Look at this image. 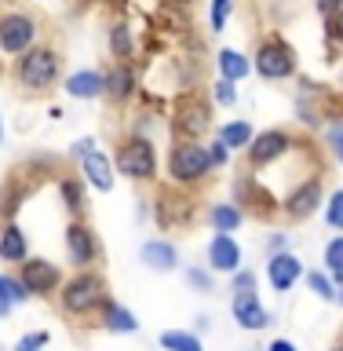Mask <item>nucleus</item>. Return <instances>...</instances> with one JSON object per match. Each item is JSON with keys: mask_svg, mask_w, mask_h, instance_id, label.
<instances>
[{"mask_svg": "<svg viewBox=\"0 0 343 351\" xmlns=\"http://www.w3.org/2000/svg\"><path fill=\"white\" fill-rule=\"evenodd\" d=\"M11 77L26 95H48L62 77V55L51 44H33L29 51H22L15 66H11Z\"/></svg>", "mask_w": 343, "mask_h": 351, "instance_id": "1", "label": "nucleus"}, {"mask_svg": "<svg viewBox=\"0 0 343 351\" xmlns=\"http://www.w3.org/2000/svg\"><path fill=\"white\" fill-rule=\"evenodd\" d=\"M164 172H168V183L186 186V191L208 183V176L216 172L212 158H208V143H201V139H172L168 154H164Z\"/></svg>", "mask_w": 343, "mask_h": 351, "instance_id": "2", "label": "nucleus"}, {"mask_svg": "<svg viewBox=\"0 0 343 351\" xmlns=\"http://www.w3.org/2000/svg\"><path fill=\"white\" fill-rule=\"evenodd\" d=\"M110 300L106 296V278L95 267L77 271L73 278H66L59 285V307L66 318H92L103 311V304Z\"/></svg>", "mask_w": 343, "mask_h": 351, "instance_id": "3", "label": "nucleus"}, {"mask_svg": "<svg viewBox=\"0 0 343 351\" xmlns=\"http://www.w3.org/2000/svg\"><path fill=\"white\" fill-rule=\"evenodd\" d=\"M114 169L120 176H128V180H136V183H153L157 180V169H161L153 139L150 136H136V132L125 136L117 143V150H114Z\"/></svg>", "mask_w": 343, "mask_h": 351, "instance_id": "4", "label": "nucleus"}, {"mask_svg": "<svg viewBox=\"0 0 343 351\" xmlns=\"http://www.w3.org/2000/svg\"><path fill=\"white\" fill-rule=\"evenodd\" d=\"M252 70H256L263 81H289V77H296V70H300L296 48L281 37V33H267V37L256 44Z\"/></svg>", "mask_w": 343, "mask_h": 351, "instance_id": "5", "label": "nucleus"}, {"mask_svg": "<svg viewBox=\"0 0 343 351\" xmlns=\"http://www.w3.org/2000/svg\"><path fill=\"white\" fill-rule=\"evenodd\" d=\"M153 219L161 230H183L197 219V197L186 186L164 183L157 197H153Z\"/></svg>", "mask_w": 343, "mask_h": 351, "instance_id": "6", "label": "nucleus"}, {"mask_svg": "<svg viewBox=\"0 0 343 351\" xmlns=\"http://www.w3.org/2000/svg\"><path fill=\"white\" fill-rule=\"evenodd\" d=\"M208 125H212V106L197 92H183L172 103V117H168L172 139H201Z\"/></svg>", "mask_w": 343, "mask_h": 351, "instance_id": "7", "label": "nucleus"}, {"mask_svg": "<svg viewBox=\"0 0 343 351\" xmlns=\"http://www.w3.org/2000/svg\"><path fill=\"white\" fill-rule=\"evenodd\" d=\"M40 37V22L29 11H4L0 15V51L4 55H18L29 51Z\"/></svg>", "mask_w": 343, "mask_h": 351, "instance_id": "8", "label": "nucleus"}, {"mask_svg": "<svg viewBox=\"0 0 343 351\" xmlns=\"http://www.w3.org/2000/svg\"><path fill=\"white\" fill-rule=\"evenodd\" d=\"M318 205H325V186H322V176L311 172L281 197V216L289 223H303V219H311L318 213Z\"/></svg>", "mask_w": 343, "mask_h": 351, "instance_id": "9", "label": "nucleus"}, {"mask_svg": "<svg viewBox=\"0 0 343 351\" xmlns=\"http://www.w3.org/2000/svg\"><path fill=\"white\" fill-rule=\"evenodd\" d=\"M289 150H296V136H292V132L289 128H267V132H259V136L245 147V158H249L252 172H263V169H270L274 161H281Z\"/></svg>", "mask_w": 343, "mask_h": 351, "instance_id": "10", "label": "nucleus"}, {"mask_svg": "<svg viewBox=\"0 0 343 351\" xmlns=\"http://www.w3.org/2000/svg\"><path fill=\"white\" fill-rule=\"evenodd\" d=\"M66 256L77 271H88L95 267L99 256H103V245H99V234L92 230L88 219H70V227H66Z\"/></svg>", "mask_w": 343, "mask_h": 351, "instance_id": "11", "label": "nucleus"}, {"mask_svg": "<svg viewBox=\"0 0 343 351\" xmlns=\"http://www.w3.org/2000/svg\"><path fill=\"white\" fill-rule=\"evenodd\" d=\"M18 282L26 285L29 296H55L62 285V267L44 256H26L18 263Z\"/></svg>", "mask_w": 343, "mask_h": 351, "instance_id": "12", "label": "nucleus"}, {"mask_svg": "<svg viewBox=\"0 0 343 351\" xmlns=\"http://www.w3.org/2000/svg\"><path fill=\"white\" fill-rule=\"evenodd\" d=\"M139 92H142V88H139L136 66H131V62H110V70H106V99H110V103H114V106H128Z\"/></svg>", "mask_w": 343, "mask_h": 351, "instance_id": "13", "label": "nucleus"}, {"mask_svg": "<svg viewBox=\"0 0 343 351\" xmlns=\"http://www.w3.org/2000/svg\"><path fill=\"white\" fill-rule=\"evenodd\" d=\"M230 311H234V322H238L241 329H252V333L270 326V311L259 304V293H256V289L230 296Z\"/></svg>", "mask_w": 343, "mask_h": 351, "instance_id": "14", "label": "nucleus"}, {"mask_svg": "<svg viewBox=\"0 0 343 351\" xmlns=\"http://www.w3.org/2000/svg\"><path fill=\"white\" fill-rule=\"evenodd\" d=\"M77 165H81V176H84L88 186H95V191H103V194L114 191V161H110L99 147L84 150L81 158H77Z\"/></svg>", "mask_w": 343, "mask_h": 351, "instance_id": "15", "label": "nucleus"}, {"mask_svg": "<svg viewBox=\"0 0 343 351\" xmlns=\"http://www.w3.org/2000/svg\"><path fill=\"white\" fill-rule=\"evenodd\" d=\"M267 278H270V285L278 293H289L296 282L303 278V260L296 256V252H274V256L267 260Z\"/></svg>", "mask_w": 343, "mask_h": 351, "instance_id": "16", "label": "nucleus"}, {"mask_svg": "<svg viewBox=\"0 0 343 351\" xmlns=\"http://www.w3.org/2000/svg\"><path fill=\"white\" fill-rule=\"evenodd\" d=\"M241 267V245L234 234H212L208 241V271L216 274H234Z\"/></svg>", "mask_w": 343, "mask_h": 351, "instance_id": "17", "label": "nucleus"}, {"mask_svg": "<svg viewBox=\"0 0 343 351\" xmlns=\"http://www.w3.org/2000/svg\"><path fill=\"white\" fill-rule=\"evenodd\" d=\"M66 95L70 99H103L106 95V73L99 70H77L66 77Z\"/></svg>", "mask_w": 343, "mask_h": 351, "instance_id": "18", "label": "nucleus"}, {"mask_svg": "<svg viewBox=\"0 0 343 351\" xmlns=\"http://www.w3.org/2000/svg\"><path fill=\"white\" fill-rule=\"evenodd\" d=\"M26 256H29V234L11 219V223L0 227V260L4 263H22Z\"/></svg>", "mask_w": 343, "mask_h": 351, "instance_id": "19", "label": "nucleus"}, {"mask_svg": "<svg viewBox=\"0 0 343 351\" xmlns=\"http://www.w3.org/2000/svg\"><path fill=\"white\" fill-rule=\"evenodd\" d=\"M84 176H59V197H62V205L70 208V216L73 219H84L88 213V194H84Z\"/></svg>", "mask_w": 343, "mask_h": 351, "instance_id": "20", "label": "nucleus"}, {"mask_svg": "<svg viewBox=\"0 0 343 351\" xmlns=\"http://www.w3.org/2000/svg\"><path fill=\"white\" fill-rule=\"evenodd\" d=\"M142 263H147L150 271L164 274V271H172L175 263H179V249H175L172 241H164V238H153V241L142 245Z\"/></svg>", "mask_w": 343, "mask_h": 351, "instance_id": "21", "label": "nucleus"}, {"mask_svg": "<svg viewBox=\"0 0 343 351\" xmlns=\"http://www.w3.org/2000/svg\"><path fill=\"white\" fill-rule=\"evenodd\" d=\"M208 223H212L216 234H234V230L245 223V208L234 202H219L208 208Z\"/></svg>", "mask_w": 343, "mask_h": 351, "instance_id": "22", "label": "nucleus"}, {"mask_svg": "<svg viewBox=\"0 0 343 351\" xmlns=\"http://www.w3.org/2000/svg\"><path fill=\"white\" fill-rule=\"evenodd\" d=\"M216 66H219V77H223V81H245V77L252 73V62L245 59V55L241 51H234V48H223L216 55Z\"/></svg>", "mask_w": 343, "mask_h": 351, "instance_id": "23", "label": "nucleus"}, {"mask_svg": "<svg viewBox=\"0 0 343 351\" xmlns=\"http://www.w3.org/2000/svg\"><path fill=\"white\" fill-rule=\"evenodd\" d=\"M103 326L110 329V333H136V329H139L136 315H131L125 304H117V300L103 304Z\"/></svg>", "mask_w": 343, "mask_h": 351, "instance_id": "24", "label": "nucleus"}, {"mask_svg": "<svg viewBox=\"0 0 343 351\" xmlns=\"http://www.w3.org/2000/svg\"><path fill=\"white\" fill-rule=\"evenodd\" d=\"M106 40H110V55H114L117 62H131V55H136V40H131L128 22H114Z\"/></svg>", "mask_w": 343, "mask_h": 351, "instance_id": "25", "label": "nucleus"}, {"mask_svg": "<svg viewBox=\"0 0 343 351\" xmlns=\"http://www.w3.org/2000/svg\"><path fill=\"white\" fill-rule=\"evenodd\" d=\"M22 205H26V186H22L18 180H8L4 186H0V219L11 223Z\"/></svg>", "mask_w": 343, "mask_h": 351, "instance_id": "26", "label": "nucleus"}, {"mask_svg": "<svg viewBox=\"0 0 343 351\" xmlns=\"http://www.w3.org/2000/svg\"><path fill=\"white\" fill-rule=\"evenodd\" d=\"M219 139L230 147V154H234V150H245L249 143L256 139V128H252L249 121H227V125L219 128Z\"/></svg>", "mask_w": 343, "mask_h": 351, "instance_id": "27", "label": "nucleus"}, {"mask_svg": "<svg viewBox=\"0 0 343 351\" xmlns=\"http://www.w3.org/2000/svg\"><path fill=\"white\" fill-rule=\"evenodd\" d=\"M161 348L164 351H205L201 337L186 333V329H164V333H161Z\"/></svg>", "mask_w": 343, "mask_h": 351, "instance_id": "28", "label": "nucleus"}, {"mask_svg": "<svg viewBox=\"0 0 343 351\" xmlns=\"http://www.w3.org/2000/svg\"><path fill=\"white\" fill-rule=\"evenodd\" d=\"M303 278L307 285H311V293L318 296V300H336V282H333V274L329 271H303Z\"/></svg>", "mask_w": 343, "mask_h": 351, "instance_id": "29", "label": "nucleus"}, {"mask_svg": "<svg viewBox=\"0 0 343 351\" xmlns=\"http://www.w3.org/2000/svg\"><path fill=\"white\" fill-rule=\"evenodd\" d=\"M325 271L333 274V282H336V285L343 282V234L333 238V241L325 245Z\"/></svg>", "mask_w": 343, "mask_h": 351, "instance_id": "30", "label": "nucleus"}, {"mask_svg": "<svg viewBox=\"0 0 343 351\" xmlns=\"http://www.w3.org/2000/svg\"><path fill=\"white\" fill-rule=\"evenodd\" d=\"M325 44H329V55L343 51V8L325 19Z\"/></svg>", "mask_w": 343, "mask_h": 351, "instance_id": "31", "label": "nucleus"}, {"mask_svg": "<svg viewBox=\"0 0 343 351\" xmlns=\"http://www.w3.org/2000/svg\"><path fill=\"white\" fill-rule=\"evenodd\" d=\"M325 223L333 227V230H343V186L329 194V202H325Z\"/></svg>", "mask_w": 343, "mask_h": 351, "instance_id": "32", "label": "nucleus"}, {"mask_svg": "<svg viewBox=\"0 0 343 351\" xmlns=\"http://www.w3.org/2000/svg\"><path fill=\"white\" fill-rule=\"evenodd\" d=\"M0 293H4L11 304H26V296H29L26 285L18 282V274H0Z\"/></svg>", "mask_w": 343, "mask_h": 351, "instance_id": "33", "label": "nucleus"}, {"mask_svg": "<svg viewBox=\"0 0 343 351\" xmlns=\"http://www.w3.org/2000/svg\"><path fill=\"white\" fill-rule=\"evenodd\" d=\"M183 11H186V8L164 4V11H161V22H164V26H168L172 33H186V29H190V19H186Z\"/></svg>", "mask_w": 343, "mask_h": 351, "instance_id": "34", "label": "nucleus"}, {"mask_svg": "<svg viewBox=\"0 0 343 351\" xmlns=\"http://www.w3.org/2000/svg\"><path fill=\"white\" fill-rule=\"evenodd\" d=\"M230 11H234V0H212V15H208V29H212V33H223Z\"/></svg>", "mask_w": 343, "mask_h": 351, "instance_id": "35", "label": "nucleus"}, {"mask_svg": "<svg viewBox=\"0 0 343 351\" xmlns=\"http://www.w3.org/2000/svg\"><path fill=\"white\" fill-rule=\"evenodd\" d=\"M212 99L219 106H234L238 103V88H234V81H223V77H219V81L212 84Z\"/></svg>", "mask_w": 343, "mask_h": 351, "instance_id": "36", "label": "nucleus"}, {"mask_svg": "<svg viewBox=\"0 0 343 351\" xmlns=\"http://www.w3.org/2000/svg\"><path fill=\"white\" fill-rule=\"evenodd\" d=\"M325 143H329V154H333V158L343 165V121H333V125H329Z\"/></svg>", "mask_w": 343, "mask_h": 351, "instance_id": "37", "label": "nucleus"}, {"mask_svg": "<svg viewBox=\"0 0 343 351\" xmlns=\"http://www.w3.org/2000/svg\"><path fill=\"white\" fill-rule=\"evenodd\" d=\"M249 289H256V271L238 267L234 274H230V293H249Z\"/></svg>", "mask_w": 343, "mask_h": 351, "instance_id": "38", "label": "nucleus"}, {"mask_svg": "<svg viewBox=\"0 0 343 351\" xmlns=\"http://www.w3.org/2000/svg\"><path fill=\"white\" fill-rule=\"evenodd\" d=\"M48 333L44 329H33V333H26V337H18V344H15V351H40V348H48Z\"/></svg>", "mask_w": 343, "mask_h": 351, "instance_id": "39", "label": "nucleus"}, {"mask_svg": "<svg viewBox=\"0 0 343 351\" xmlns=\"http://www.w3.org/2000/svg\"><path fill=\"white\" fill-rule=\"evenodd\" d=\"M208 158H212V169L219 172V169L230 161V147H227L223 139H212V143H208Z\"/></svg>", "mask_w": 343, "mask_h": 351, "instance_id": "40", "label": "nucleus"}, {"mask_svg": "<svg viewBox=\"0 0 343 351\" xmlns=\"http://www.w3.org/2000/svg\"><path fill=\"white\" fill-rule=\"evenodd\" d=\"M186 282H190L194 289H201V293H212V271L190 267V271H186Z\"/></svg>", "mask_w": 343, "mask_h": 351, "instance_id": "41", "label": "nucleus"}, {"mask_svg": "<svg viewBox=\"0 0 343 351\" xmlns=\"http://www.w3.org/2000/svg\"><path fill=\"white\" fill-rule=\"evenodd\" d=\"M314 8H318L322 19H329V15H336V11L343 8V0H314Z\"/></svg>", "mask_w": 343, "mask_h": 351, "instance_id": "42", "label": "nucleus"}, {"mask_svg": "<svg viewBox=\"0 0 343 351\" xmlns=\"http://www.w3.org/2000/svg\"><path fill=\"white\" fill-rule=\"evenodd\" d=\"M267 245H270V256H274V252H285V245H289V238H285V234H270Z\"/></svg>", "mask_w": 343, "mask_h": 351, "instance_id": "43", "label": "nucleus"}, {"mask_svg": "<svg viewBox=\"0 0 343 351\" xmlns=\"http://www.w3.org/2000/svg\"><path fill=\"white\" fill-rule=\"evenodd\" d=\"M267 351H300V348H296L292 340H285V337H281V340H274V344H270Z\"/></svg>", "mask_w": 343, "mask_h": 351, "instance_id": "44", "label": "nucleus"}, {"mask_svg": "<svg viewBox=\"0 0 343 351\" xmlns=\"http://www.w3.org/2000/svg\"><path fill=\"white\" fill-rule=\"evenodd\" d=\"M114 4V0H77V8H106Z\"/></svg>", "mask_w": 343, "mask_h": 351, "instance_id": "45", "label": "nucleus"}, {"mask_svg": "<svg viewBox=\"0 0 343 351\" xmlns=\"http://www.w3.org/2000/svg\"><path fill=\"white\" fill-rule=\"evenodd\" d=\"M11 307H15V304H11V300H8V296H4V293H0V318H8V315H11Z\"/></svg>", "mask_w": 343, "mask_h": 351, "instance_id": "46", "label": "nucleus"}, {"mask_svg": "<svg viewBox=\"0 0 343 351\" xmlns=\"http://www.w3.org/2000/svg\"><path fill=\"white\" fill-rule=\"evenodd\" d=\"M168 4H175V8H194L197 0H168Z\"/></svg>", "mask_w": 343, "mask_h": 351, "instance_id": "47", "label": "nucleus"}, {"mask_svg": "<svg viewBox=\"0 0 343 351\" xmlns=\"http://www.w3.org/2000/svg\"><path fill=\"white\" fill-rule=\"evenodd\" d=\"M336 300H340V304H343V282H340V285H336Z\"/></svg>", "mask_w": 343, "mask_h": 351, "instance_id": "48", "label": "nucleus"}, {"mask_svg": "<svg viewBox=\"0 0 343 351\" xmlns=\"http://www.w3.org/2000/svg\"><path fill=\"white\" fill-rule=\"evenodd\" d=\"M329 351H343V340H336V344H333V348H329Z\"/></svg>", "mask_w": 343, "mask_h": 351, "instance_id": "49", "label": "nucleus"}, {"mask_svg": "<svg viewBox=\"0 0 343 351\" xmlns=\"http://www.w3.org/2000/svg\"><path fill=\"white\" fill-rule=\"evenodd\" d=\"M340 88H343V70H340Z\"/></svg>", "mask_w": 343, "mask_h": 351, "instance_id": "50", "label": "nucleus"}, {"mask_svg": "<svg viewBox=\"0 0 343 351\" xmlns=\"http://www.w3.org/2000/svg\"><path fill=\"white\" fill-rule=\"evenodd\" d=\"M0 139H4V125H0Z\"/></svg>", "mask_w": 343, "mask_h": 351, "instance_id": "51", "label": "nucleus"}, {"mask_svg": "<svg viewBox=\"0 0 343 351\" xmlns=\"http://www.w3.org/2000/svg\"><path fill=\"white\" fill-rule=\"evenodd\" d=\"M0 73H4V66H0Z\"/></svg>", "mask_w": 343, "mask_h": 351, "instance_id": "52", "label": "nucleus"}]
</instances>
